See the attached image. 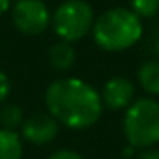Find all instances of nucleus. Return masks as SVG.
I'll list each match as a JSON object with an SVG mask.
<instances>
[{
	"label": "nucleus",
	"instance_id": "obj_14",
	"mask_svg": "<svg viewBox=\"0 0 159 159\" xmlns=\"http://www.w3.org/2000/svg\"><path fill=\"white\" fill-rule=\"evenodd\" d=\"M46 159H83V157H81V154H78L76 150L63 148V150H57V152H54L52 156H48Z\"/></svg>",
	"mask_w": 159,
	"mask_h": 159
},
{
	"label": "nucleus",
	"instance_id": "obj_16",
	"mask_svg": "<svg viewBox=\"0 0 159 159\" xmlns=\"http://www.w3.org/2000/svg\"><path fill=\"white\" fill-rule=\"evenodd\" d=\"M11 9V0H0V15Z\"/></svg>",
	"mask_w": 159,
	"mask_h": 159
},
{
	"label": "nucleus",
	"instance_id": "obj_13",
	"mask_svg": "<svg viewBox=\"0 0 159 159\" xmlns=\"http://www.w3.org/2000/svg\"><path fill=\"white\" fill-rule=\"evenodd\" d=\"M9 93H11V81L4 70H0V104H4L7 100Z\"/></svg>",
	"mask_w": 159,
	"mask_h": 159
},
{
	"label": "nucleus",
	"instance_id": "obj_5",
	"mask_svg": "<svg viewBox=\"0 0 159 159\" xmlns=\"http://www.w3.org/2000/svg\"><path fill=\"white\" fill-rule=\"evenodd\" d=\"M11 20L20 34L41 35L50 26L52 13L43 0H17L11 7Z\"/></svg>",
	"mask_w": 159,
	"mask_h": 159
},
{
	"label": "nucleus",
	"instance_id": "obj_10",
	"mask_svg": "<svg viewBox=\"0 0 159 159\" xmlns=\"http://www.w3.org/2000/svg\"><path fill=\"white\" fill-rule=\"evenodd\" d=\"M22 141L17 131L0 128V159H20Z\"/></svg>",
	"mask_w": 159,
	"mask_h": 159
},
{
	"label": "nucleus",
	"instance_id": "obj_17",
	"mask_svg": "<svg viewBox=\"0 0 159 159\" xmlns=\"http://www.w3.org/2000/svg\"><path fill=\"white\" fill-rule=\"evenodd\" d=\"M156 52H157V57H159V39H157V44H156Z\"/></svg>",
	"mask_w": 159,
	"mask_h": 159
},
{
	"label": "nucleus",
	"instance_id": "obj_15",
	"mask_svg": "<svg viewBox=\"0 0 159 159\" xmlns=\"http://www.w3.org/2000/svg\"><path fill=\"white\" fill-rule=\"evenodd\" d=\"M139 159H159V150L157 148H144L139 154Z\"/></svg>",
	"mask_w": 159,
	"mask_h": 159
},
{
	"label": "nucleus",
	"instance_id": "obj_7",
	"mask_svg": "<svg viewBox=\"0 0 159 159\" xmlns=\"http://www.w3.org/2000/svg\"><path fill=\"white\" fill-rule=\"evenodd\" d=\"M133 94H135V89H133V83L128 78H111L102 89V104L107 107V109H113V111H119V109H128L131 100H133Z\"/></svg>",
	"mask_w": 159,
	"mask_h": 159
},
{
	"label": "nucleus",
	"instance_id": "obj_8",
	"mask_svg": "<svg viewBox=\"0 0 159 159\" xmlns=\"http://www.w3.org/2000/svg\"><path fill=\"white\" fill-rule=\"evenodd\" d=\"M48 61H50L52 69H56L59 72L70 70L76 63V50H74L72 43H67L61 39L54 43L48 50Z\"/></svg>",
	"mask_w": 159,
	"mask_h": 159
},
{
	"label": "nucleus",
	"instance_id": "obj_9",
	"mask_svg": "<svg viewBox=\"0 0 159 159\" xmlns=\"http://www.w3.org/2000/svg\"><path fill=\"white\" fill-rule=\"evenodd\" d=\"M137 80H139V85L157 96L159 94V59H150V61H144L139 70H137Z\"/></svg>",
	"mask_w": 159,
	"mask_h": 159
},
{
	"label": "nucleus",
	"instance_id": "obj_11",
	"mask_svg": "<svg viewBox=\"0 0 159 159\" xmlns=\"http://www.w3.org/2000/svg\"><path fill=\"white\" fill-rule=\"evenodd\" d=\"M24 122V113L20 109V106L17 104H4L0 107V124L4 129H11L15 131L17 128H20Z\"/></svg>",
	"mask_w": 159,
	"mask_h": 159
},
{
	"label": "nucleus",
	"instance_id": "obj_6",
	"mask_svg": "<svg viewBox=\"0 0 159 159\" xmlns=\"http://www.w3.org/2000/svg\"><path fill=\"white\" fill-rule=\"evenodd\" d=\"M59 133V122L50 113H35L24 119L20 126V135L32 144H48Z\"/></svg>",
	"mask_w": 159,
	"mask_h": 159
},
{
	"label": "nucleus",
	"instance_id": "obj_1",
	"mask_svg": "<svg viewBox=\"0 0 159 159\" xmlns=\"http://www.w3.org/2000/svg\"><path fill=\"white\" fill-rule=\"evenodd\" d=\"M48 113L70 129H85L102 117V96L87 81L80 78L54 80L44 91Z\"/></svg>",
	"mask_w": 159,
	"mask_h": 159
},
{
	"label": "nucleus",
	"instance_id": "obj_12",
	"mask_svg": "<svg viewBox=\"0 0 159 159\" xmlns=\"http://www.w3.org/2000/svg\"><path fill=\"white\" fill-rule=\"evenodd\" d=\"M129 6L139 19H152L159 11V0H129Z\"/></svg>",
	"mask_w": 159,
	"mask_h": 159
},
{
	"label": "nucleus",
	"instance_id": "obj_3",
	"mask_svg": "<svg viewBox=\"0 0 159 159\" xmlns=\"http://www.w3.org/2000/svg\"><path fill=\"white\" fill-rule=\"evenodd\" d=\"M124 135L133 148H152L159 143V102L139 98L131 102L124 115Z\"/></svg>",
	"mask_w": 159,
	"mask_h": 159
},
{
	"label": "nucleus",
	"instance_id": "obj_4",
	"mask_svg": "<svg viewBox=\"0 0 159 159\" xmlns=\"http://www.w3.org/2000/svg\"><path fill=\"white\" fill-rule=\"evenodd\" d=\"M50 24L61 41L76 43L93 30L94 13L85 0H65L52 13Z\"/></svg>",
	"mask_w": 159,
	"mask_h": 159
},
{
	"label": "nucleus",
	"instance_id": "obj_2",
	"mask_svg": "<svg viewBox=\"0 0 159 159\" xmlns=\"http://www.w3.org/2000/svg\"><path fill=\"white\" fill-rule=\"evenodd\" d=\"M93 39L107 52H122L137 44L143 37L141 19L126 7H113L104 11L93 24Z\"/></svg>",
	"mask_w": 159,
	"mask_h": 159
}]
</instances>
